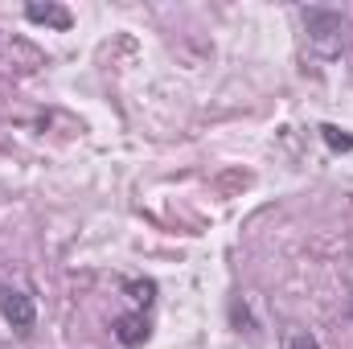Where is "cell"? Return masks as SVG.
Instances as JSON below:
<instances>
[{
	"label": "cell",
	"instance_id": "cell-5",
	"mask_svg": "<svg viewBox=\"0 0 353 349\" xmlns=\"http://www.w3.org/2000/svg\"><path fill=\"white\" fill-rule=\"evenodd\" d=\"M283 349H321V341L308 333V329H300V325H292L288 333H283Z\"/></svg>",
	"mask_w": 353,
	"mask_h": 349
},
{
	"label": "cell",
	"instance_id": "cell-6",
	"mask_svg": "<svg viewBox=\"0 0 353 349\" xmlns=\"http://www.w3.org/2000/svg\"><path fill=\"white\" fill-rule=\"evenodd\" d=\"M128 292H132V300L140 304V312L152 304V296H157V283L152 279H128Z\"/></svg>",
	"mask_w": 353,
	"mask_h": 349
},
{
	"label": "cell",
	"instance_id": "cell-2",
	"mask_svg": "<svg viewBox=\"0 0 353 349\" xmlns=\"http://www.w3.org/2000/svg\"><path fill=\"white\" fill-rule=\"evenodd\" d=\"M0 317L12 333L29 337L33 333V321H37V308H33V296H25L21 288H0Z\"/></svg>",
	"mask_w": 353,
	"mask_h": 349
},
{
	"label": "cell",
	"instance_id": "cell-4",
	"mask_svg": "<svg viewBox=\"0 0 353 349\" xmlns=\"http://www.w3.org/2000/svg\"><path fill=\"white\" fill-rule=\"evenodd\" d=\"M25 17H29L33 25H50V29H70V12H66L62 4H29V8H25Z\"/></svg>",
	"mask_w": 353,
	"mask_h": 349
},
{
	"label": "cell",
	"instance_id": "cell-7",
	"mask_svg": "<svg viewBox=\"0 0 353 349\" xmlns=\"http://www.w3.org/2000/svg\"><path fill=\"white\" fill-rule=\"evenodd\" d=\"M321 136L329 140V148H353V136H341L337 128H321Z\"/></svg>",
	"mask_w": 353,
	"mask_h": 349
},
{
	"label": "cell",
	"instance_id": "cell-1",
	"mask_svg": "<svg viewBox=\"0 0 353 349\" xmlns=\"http://www.w3.org/2000/svg\"><path fill=\"white\" fill-rule=\"evenodd\" d=\"M304 29H308V41L321 58H337L345 50L350 21L337 8H304Z\"/></svg>",
	"mask_w": 353,
	"mask_h": 349
},
{
	"label": "cell",
	"instance_id": "cell-3",
	"mask_svg": "<svg viewBox=\"0 0 353 349\" xmlns=\"http://www.w3.org/2000/svg\"><path fill=\"white\" fill-rule=\"evenodd\" d=\"M115 337H119V346L136 349L148 341V333H152V321H148V312H128V317H115Z\"/></svg>",
	"mask_w": 353,
	"mask_h": 349
}]
</instances>
